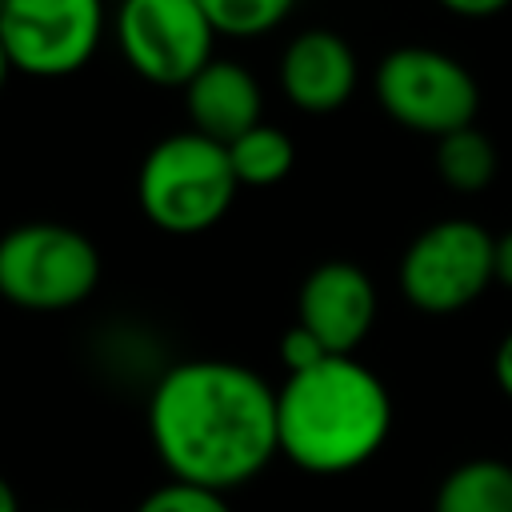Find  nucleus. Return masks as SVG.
Listing matches in <instances>:
<instances>
[{"label": "nucleus", "mask_w": 512, "mask_h": 512, "mask_svg": "<svg viewBox=\"0 0 512 512\" xmlns=\"http://www.w3.org/2000/svg\"><path fill=\"white\" fill-rule=\"evenodd\" d=\"M148 432L172 480L228 492L260 476L280 452L276 392L248 364L184 360L156 380Z\"/></svg>", "instance_id": "nucleus-1"}, {"label": "nucleus", "mask_w": 512, "mask_h": 512, "mask_svg": "<svg viewBox=\"0 0 512 512\" xmlns=\"http://www.w3.org/2000/svg\"><path fill=\"white\" fill-rule=\"evenodd\" d=\"M392 428L384 380L356 356H328L316 368L288 372L276 388L280 456L316 476L368 464Z\"/></svg>", "instance_id": "nucleus-2"}, {"label": "nucleus", "mask_w": 512, "mask_h": 512, "mask_svg": "<svg viewBox=\"0 0 512 512\" xmlns=\"http://www.w3.org/2000/svg\"><path fill=\"white\" fill-rule=\"evenodd\" d=\"M236 188L240 180L228 164V148L200 132L164 136L144 156L136 180L144 216L172 236H196L220 224L236 200Z\"/></svg>", "instance_id": "nucleus-3"}, {"label": "nucleus", "mask_w": 512, "mask_h": 512, "mask_svg": "<svg viewBox=\"0 0 512 512\" xmlns=\"http://www.w3.org/2000/svg\"><path fill=\"white\" fill-rule=\"evenodd\" d=\"M100 280L96 244L60 220H28L0 236V296L28 312H64Z\"/></svg>", "instance_id": "nucleus-4"}, {"label": "nucleus", "mask_w": 512, "mask_h": 512, "mask_svg": "<svg viewBox=\"0 0 512 512\" xmlns=\"http://www.w3.org/2000/svg\"><path fill=\"white\" fill-rule=\"evenodd\" d=\"M376 100L400 128L432 140L468 128L480 108L472 72L456 56L424 44L392 48L376 64Z\"/></svg>", "instance_id": "nucleus-5"}, {"label": "nucleus", "mask_w": 512, "mask_h": 512, "mask_svg": "<svg viewBox=\"0 0 512 512\" xmlns=\"http://www.w3.org/2000/svg\"><path fill=\"white\" fill-rule=\"evenodd\" d=\"M496 236L476 220H440L400 256V292L412 308L444 316L480 300L492 284Z\"/></svg>", "instance_id": "nucleus-6"}, {"label": "nucleus", "mask_w": 512, "mask_h": 512, "mask_svg": "<svg viewBox=\"0 0 512 512\" xmlns=\"http://www.w3.org/2000/svg\"><path fill=\"white\" fill-rule=\"evenodd\" d=\"M104 32V0H8L0 40L16 72L56 80L80 72Z\"/></svg>", "instance_id": "nucleus-7"}, {"label": "nucleus", "mask_w": 512, "mask_h": 512, "mask_svg": "<svg viewBox=\"0 0 512 512\" xmlns=\"http://www.w3.org/2000/svg\"><path fill=\"white\" fill-rule=\"evenodd\" d=\"M116 40L136 76L152 84H188L208 60L216 28L196 0H124Z\"/></svg>", "instance_id": "nucleus-8"}, {"label": "nucleus", "mask_w": 512, "mask_h": 512, "mask_svg": "<svg viewBox=\"0 0 512 512\" xmlns=\"http://www.w3.org/2000/svg\"><path fill=\"white\" fill-rule=\"evenodd\" d=\"M296 324H304L332 356H352L376 324V284L352 260H324L300 284Z\"/></svg>", "instance_id": "nucleus-9"}, {"label": "nucleus", "mask_w": 512, "mask_h": 512, "mask_svg": "<svg viewBox=\"0 0 512 512\" xmlns=\"http://www.w3.org/2000/svg\"><path fill=\"white\" fill-rule=\"evenodd\" d=\"M356 52L344 36L328 28H308L292 36L280 56V88L300 112H336L356 92Z\"/></svg>", "instance_id": "nucleus-10"}, {"label": "nucleus", "mask_w": 512, "mask_h": 512, "mask_svg": "<svg viewBox=\"0 0 512 512\" xmlns=\"http://www.w3.org/2000/svg\"><path fill=\"white\" fill-rule=\"evenodd\" d=\"M184 104H188V120L192 132L216 140V144H232L240 140L248 128L264 124L260 120V84L248 68H240L236 60H208L188 84H184Z\"/></svg>", "instance_id": "nucleus-11"}, {"label": "nucleus", "mask_w": 512, "mask_h": 512, "mask_svg": "<svg viewBox=\"0 0 512 512\" xmlns=\"http://www.w3.org/2000/svg\"><path fill=\"white\" fill-rule=\"evenodd\" d=\"M436 512H512V464L492 456L456 464L436 492Z\"/></svg>", "instance_id": "nucleus-12"}, {"label": "nucleus", "mask_w": 512, "mask_h": 512, "mask_svg": "<svg viewBox=\"0 0 512 512\" xmlns=\"http://www.w3.org/2000/svg\"><path fill=\"white\" fill-rule=\"evenodd\" d=\"M496 168H500L496 144L476 124L436 140V172L456 192H484L496 180Z\"/></svg>", "instance_id": "nucleus-13"}, {"label": "nucleus", "mask_w": 512, "mask_h": 512, "mask_svg": "<svg viewBox=\"0 0 512 512\" xmlns=\"http://www.w3.org/2000/svg\"><path fill=\"white\" fill-rule=\"evenodd\" d=\"M292 160H296V148H292L288 132L272 128V124H256L240 140L228 144V164H232L236 180L248 188H268V184L284 180L292 172Z\"/></svg>", "instance_id": "nucleus-14"}, {"label": "nucleus", "mask_w": 512, "mask_h": 512, "mask_svg": "<svg viewBox=\"0 0 512 512\" xmlns=\"http://www.w3.org/2000/svg\"><path fill=\"white\" fill-rule=\"evenodd\" d=\"M208 24L224 36H264L272 32L296 0H196Z\"/></svg>", "instance_id": "nucleus-15"}, {"label": "nucleus", "mask_w": 512, "mask_h": 512, "mask_svg": "<svg viewBox=\"0 0 512 512\" xmlns=\"http://www.w3.org/2000/svg\"><path fill=\"white\" fill-rule=\"evenodd\" d=\"M136 512H232V504H228L224 492L168 480V484H160L156 492H148Z\"/></svg>", "instance_id": "nucleus-16"}, {"label": "nucleus", "mask_w": 512, "mask_h": 512, "mask_svg": "<svg viewBox=\"0 0 512 512\" xmlns=\"http://www.w3.org/2000/svg\"><path fill=\"white\" fill-rule=\"evenodd\" d=\"M332 352L304 328V324H292L288 332H284V340H280V360H284V368L288 372H304V368H316L320 360H328Z\"/></svg>", "instance_id": "nucleus-17"}, {"label": "nucleus", "mask_w": 512, "mask_h": 512, "mask_svg": "<svg viewBox=\"0 0 512 512\" xmlns=\"http://www.w3.org/2000/svg\"><path fill=\"white\" fill-rule=\"evenodd\" d=\"M492 280L512 288V228L496 236V248H492Z\"/></svg>", "instance_id": "nucleus-18"}, {"label": "nucleus", "mask_w": 512, "mask_h": 512, "mask_svg": "<svg viewBox=\"0 0 512 512\" xmlns=\"http://www.w3.org/2000/svg\"><path fill=\"white\" fill-rule=\"evenodd\" d=\"M492 372H496V384L504 388V396L512 400V332L500 340V348H496V360H492Z\"/></svg>", "instance_id": "nucleus-19"}, {"label": "nucleus", "mask_w": 512, "mask_h": 512, "mask_svg": "<svg viewBox=\"0 0 512 512\" xmlns=\"http://www.w3.org/2000/svg\"><path fill=\"white\" fill-rule=\"evenodd\" d=\"M448 12H456V16H492V12H500V8H508L512 0H440Z\"/></svg>", "instance_id": "nucleus-20"}, {"label": "nucleus", "mask_w": 512, "mask_h": 512, "mask_svg": "<svg viewBox=\"0 0 512 512\" xmlns=\"http://www.w3.org/2000/svg\"><path fill=\"white\" fill-rule=\"evenodd\" d=\"M0 512H20V500H16V492L4 476H0Z\"/></svg>", "instance_id": "nucleus-21"}, {"label": "nucleus", "mask_w": 512, "mask_h": 512, "mask_svg": "<svg viewBox=\"0 0 512 512\" xmlns=\"http://www.w3.org/2000/svg\"><path fill=\"white\" fill-rule=\"evenodd\" d=\"M8 72H12V60H8V48H4V40H0V88H4Z\"/></svg>", "instance_id": "nucleus-22"}, {"label": "nucleus", "mask_w": 512, "mask_h": 512, "mask_svg": "<svg viewBox=\"0 0 512 512\" xmlns=\"http://www.w3.org/2000/svg\"><path fill=\"white\" fill-rule=\"evenodd\" d=\"M4 4H8V0H0V12H4Z\"/></svg>", "instance_id": "nucleus-23"}]
</instances>
